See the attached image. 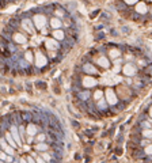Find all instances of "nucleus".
<instances>
[{"label": "nucleus", "mask_w": 152, "mask_h": 163, "mask_svg": "<svg viewBox=\"0 0 152 163\" xmlns=\"http://www.w3.org/2000/svg\"><path fill=\"white\" fill-rule=\"evenodd\" d=\"M33 22H34L35 27L37 29H44L45 25H46V16L45 15H34V19H33Z\"/></svg>", "instance_id": "1"}, {"label": "nucleus", "mask_w": 152, "mask_h": 163, "mask_svg": "<svg viewBox=\"0 0 152 163\" xmlns=\"http://www.w3.org/2000/svg\"><path fill=\"white\" fill-rule=\"evenodd\" d=\"M105 94H106V102L109 105H115V103H117V95H115V93L113 90L107 89Z\"/></svg>", "instance_id": "2"}, {"label": "nucleus", "mask_w": 152, "mask_h": 163, "mask_svg": "<svg viewBox=\"0 0 152 163\" xmlns=\"http://www.w3.org/2000/svg\"><path fill=\"white\" fill-rule=\"evenodd\" d=\"M45 46H46V49H49V50H54V49H58V44H57V41H56V38H48V40L45 41Z\"/></svg>", "instance_id": "3"}, {"label": "nucleus", "mask_w": 152, "mask_h": 163, "mask_svg": "<svg viewBox=\"0 0 152 163\" xmlns=\"http://www.w3.org/2000/svg\"><path fill=\"white\" fill-rule=\"evenodd\" d=\"M35 64H37V67H44L46 64V57H45V54L41 53V52H37V53H35Z\"/></svg>", "instance_id": "4"}, {"label": "nucleus", "mask_w": 152, "mask_h": 163, "mask_svg": "<svg viewBox=\"0 0 152 163\" xmlns=\"http://www.w3.org/2000/svg\"><path fill=\"white\" fill-rule=\"evenodd\" d=\"M122 71H124V75H126V76H133V75H136V67L132 64H126Z\"/></svg>", "instance_id": "5"}, {"label": "nucleus", "mask_w": 152, "mask_h": 163, "mask_svg": "<svg viewBox=\"0 0 152 163\" xmlns=\"http://www.w3.org/2000/svg\"><path fill=\"white\" fill-rule=\"evenodd\" d=\"M97 83H98V82L95 80L94 78H91V76H86L84 79H83V86L84 87H88V89H90V87L97 86Z\"/></svg>", "instance_id": "6"}, {"label": "nucleus", "mask_w": 152, "mask_h": 163, "mask_svg": "<svg viewBox=\"0 0 152 163\" xmlns=\"http://www.w3.org/2000/svg\"><path fill=\"white\" fill-rule=\"evenodd\" d=\"M10 132H11L12 137L15 139V141L18 143V145H21L22 140H21V136H19V132H18V129H16V126H11V128H10Z\"/></svg>", "instance_id": "7"}, {"label": "nucleus", "mask_w": 152, "mask_h": 163, "mask_svg": "<svg viewBox=\"0 0 152 163\" xmlns=\"http://www.w3.org/2000/svg\"><path fill=\"white\" fill-rule=\"evenodd\" d=\"M83 71H84L86 74H88V75H95V74H98V70H97V68H95L92 64H84Z\"/></svg>", "instance_id": "8"}, {"label": "nucleus", "mask_w": 152, "mask_h": 163, "mask_svg": "<svg viewBox=\"0 0 152 163\" xmlns=\"http://www.w3.org/2000/svg\"><path fill=\"white\" fill-rule=\"evenodd\" d=\"M136 11L138 14H145V12L148 11V7L145 3H137L136 4Z\"/></svg>", "instance_id": "9"}, {"label": "nucleus", "mask_w": 152, "mask_h": 163, "mask_svg": "<svg viewBox=\"0 0 152 163\" xmlns=\"http://www.w3.org/2000/svg\"><path fill=\"white\" fill-rule=\"evenodd\" d=\"M22 26L25 27V30H27L29 33H34V29H33L31 21H29V19H25V21L22 22Z\"/></svg>", "instance_id": "10"}, {"label": "nucleus", "mask_w": 152, "mask_h": 163, "mask_svg": "<svg viewBox=\"0 0 152 163\" xmlns=\"http://www.w3.org/2000/svg\"><path fill=\"white\" fill-rule=\"evenodd\" d=\"M97 63L101 65V67H103V68H107L109 65H110V61H109L106 57H99L97 60Z\"/></svg>", "instance_id": "11"}, {"label": "nucleus", "mask_w": 152, "mask_h": 163, "mask_svg": "<svg viewBox=\"0 0 152 163\" xmlns=\"http://www.w3.org/2000/svg\"><path fill=\"white\" fill-rule=\"evenodd\" d=\"M2 148L4 149V152H7L8 155H14V148L8 147V145H7V143H6L4 140H2Z\"/></svg>", "instance_id": "12"}, {"label": "nucleus", "mask_w": 152, "mask_h": 163, "mask_svg": "<svg viewBox=\"0 0 152 163\" xmlns=\"http://www.w3.org/2000/svg\"><path fill=\"white\" fill-rule=\"evenodd\" d=\"M61 25H62L61 21H60V19H57V18H53V19L50 21V26L54 29V30H58V29L61 27Z\"/></svg>", "instance_id": "13"}, {"label": "nucleus", "mask_w": 152, "mask_h": 163, "mask_svg": "<svg viewBox=\"0 0 152 163\" xmlns=\"http://www.w3.org/2000/svg\"><path fill=\"white\" fill-rule=\"evenodd\" d=\"M6 140H7V141H8V144L11 145L12 148H15V147L18 145V143L15 141V139L12 137V135H11V133H7V135H6Z\"/></svg>", "instance_id": "14"}, {"label": "nucleus", "mask_w": 152, "mask_h": 163, "mask_svg": "<svg viewBox=\"0 0 152 163\" xmlns=\"http://www.w3.org/2000/svg\"><path fill=\"white\" fill-rule=\"evenodd\" d=\"M14 40H15V42H18V44H25L26 37L23 34H21V33H16V34L14 35Z\"/></svg>", "instance_id": "15"}, {"label": "nucleus", "mask_w": 152, "mask_h": 163, "mask_svg": "<svg viewBox=\"0 0 152 163\" xmlns=\"http://www.w3.org/2000/svg\"><path fill=\"white\" fill-rule=\"evenodd\" d=\"M27 133L30 136H34L35 133H37V126H35L34 124H30V125L27 126Z\"/></svg>", "instance_id": "16"}, {"label": "nucleus", "mask_w": 152, "mask_h": 163, "mask_svg": "<svg viewBox=\"0 0 152 163\" xmlns=\"http://www.w3.org/2000/svg\"><path fill=\"white\" fill-rule=\"evenodd\" d=\"M53 37L56 38V40H64V33H62L60 29H58V30H54L53 31Z\"/></svg>", "instance_id": "17"}, {"label": "nucleus", "mask_w": 152, "mask_h": 163, "mask_svg": "<svg viewBox=\"0 0 152 163\" xmlns=\"http://www.w3.org/2000/svg\"><path fill=\"white\" fill-rule=\"evenodd\" d=\"M35 148H37L38 151H46V149H48V145L44 144V143H38V144L35 145Z\"/></svg>", "instance_id": "18"}, {"label": "nucleus", "mask_w": 152, "mask_h": 163, "mask_svg": "<svg viewBox=\"0 0 152 163\" xmlns=\"http://www.w3.org/2000/svg\"><path fill=\"white\" fill-rule=\"evenodd\" d=\"M25 57H26V60H27L29 63H31V61L34 60V57H33V53H31V52H26Z\"/></svg>", "instance_id": "19"}, {"label": "nucleus", "mask_w": 152, "mask_h": 163, "mask_svg": "<svg viewBox=\"0 0 152 163\" xmlns=\"http://www.w3.org/2000/svg\"><path fill=\"white\" fill-rule=\"evenodd\" d=\"M102 95H103V93H102L101 90H98V91H95V94H94V97H95V99L99 101V99H102Z\"/></svg>", "instance_id": "20"}, {"label": "nucleus", "mask_w": 152, "mask_h": 163, "mask_svg": "<svg viewBox=\"0 0 152 163\" xmlns=\"http://www.w3.org/2000/svg\"><path fill=\"white\" fill-rule=\"evenodd\" d=\"M143 136H145V137H148V139H151V137H152V129L144 130V132H143Z\"/></svg>", "instance_id": "21"}, {"label": "nucleus", "mask_w": 152, "mask_h": 163, "mask_svg": "<svg viewBox=\"0 0 152 163\" xmlns=\"http://www.w3.org/2000/svg\"><path fill=\"white\" fill-rule=\"evenodd\" d=\"M79 97H80L82 99H88V98H90V93H88V91H83Z\"/></svg>", "instance_id": "22"}, {"label": "nucleus", "mask_w": 152, "mask_h": 163, "mask_svg": "<svg viewBox=\"0 0 152 163\" xmlns=\"http://www.w3.org/2000/svg\"><path fill=\"white\" fill-rule=\"evenodd\" d=\"M98 106L101 107V109H106V103H105L103 99H99L98 101Z\"/></svg>", "instance_id": "23"}, {"label": "nucleus", "mask_w": 152, "mask_h": 163, "mask_svg": "<svg viewBox=\"0 0 152 163\" xmlns=\"http://www.w3.org/2000/svg\"><path fill=\"white\" fill-rule=\"evenodd\" d=\"M110 56H111V57L120 56V52H118V50H110Z\"/></svg>", "instance_id": "24"}, {"label": "nucleus", "mask_w": 152, "mask_h": 163, "mask_svg": "<svg viewBox=\"0 0 152 163\" xmlns=\"http://www.w3.org/2000/svg\"><path fill=\"white\" fill-rule=\"evenodd\" d=\"M45 137H46V136L44 135V133H41V135H38V136H37V140H38L39 143H41V141H44V140H45Z\"/></svg>", "instance_id": "25"}, {"label": "nucleus", "mask_w": 152, "mask_h": 163, "mask_svg": "<svg viewBox=\"0 0 152 163\" xmlns=\"http://www.w3.org/2000/svg\"><path fill=\"white\" fill-rule=\"evenodd\" d=\"M125 3H126V4H137L138 3V0H125Z\"/></svg>", "instance_id": "26"}, {"label": "nucleus", "mask_w": 152, "mask_h": 163, "mask_svg": "<svg viewBox=\"0 0 152 163\" xmlns=\"http://www.w3.org/2000/svg\"><path fill=\"white\" fill-rule=\"evenodd\" d=\"M145 152H147L148 155H152V144H151V145H148L147 148H145Z\"/></svg>", "instance_id": "27"}, {"label": "nucleus", "mask_w": 152, "mask_h": 163, "mask_svg": "<svg viewBox=\"0 0 152 163\" xmlns=\"http://www.w3.org/2000/svg\"><path fill=\"white\" fill-rule=\"evenodd\" d=\"M0 158H2V161H7V158H8L7 152H2V155H0Z\"/></svg>", "instance_id": "28"}, {"label": "nucleus", "mask_w": 152, "mask_h": 163, "mask_svg": "<svg viewBox=\"0 0 152 163\" xmlns=\"http://www.w3.org/2000/svg\"><path fill=\"white\" fill-rule=\"evenodd\" d=\"M42 158H45L46 162H52V158H50V156H49L48 154H42Z\"/></svg>", "instance_id": "29"}, {"label": "nucleus", "mask_w": 152, "mask_h": 163, "mask_svg": "<svg viewBox=\"0 0 152 163\" xmlns=\"http://www.w3.org/2000/svg\"><path fill=\"white\" fill-rule=\"evenodd\" d=\"M37 163H46V162L42 159V156H38V158H37Z\"/></svg>", "instance_id": "30"}, {"label": "nucleus", "mask_w": 152, "mask_h": 163, "mask_svg": "<svg viewBox=\"0 0 152 163\" xmlns=\"http://www.w3.org/2000/svg\"><path fill=\"white\" fill-rule=\"evenodd\" d=\"M12 161H14V158H12V155H8V158H7V161H6V162H7V163H11Z\"/></svg>", "instance_id": "31"}, {"label": "nucleus", "mask_w": 152, "mask_h": 163, "mask_svg": "<svg viewBox=\"0 0 152 163\" xmlns=\"http://www.w3.org/2000/svg\"><path fill=\"white\" fill-rule=\"evenodd\" d=\"M27 162H29V163H35V162H34V159H33V158H30V156H29V158H27Z\"/></svg>", "instance_id": "32"}, {"label": "nucleus", "mask_w": 152, "mask_h": 163, "mask_svg": "<svg viewBox=\"0 0 152 163\" xmlns=\"http://www.w3.org/2000/svg\"><path fill=\"white\" fill-rule=\"evenodd\" d=\"M21 163H27V162H26V161H25V159H23V158H22V159H21Z\"/></svg>", "instance_id": "33"}, {"label": "nucleus", "mask_w": 152, "mask_h": 163, "mask_svg": "<svg viewBox=\"0 0 152 163\" xmlns=\"http://www.w3.org/2000/svg\"><path fill=\"white\" fill-rule=\"evenodd\" d=\"M150 114H151V117H152V107H151V109H150Z\"/></svg>", "instance_id": "34"}, {"label": "nucleus", "mask_w": 152, "mask_h": 163, "mask_svg": "<svg viewBox=\"0 0 152 163\" xmlns=\"http://www.w3.org/2000/svg\"><path fill=\"white\" fill-rule=\"evenodd\" d=\"M151 12H152V8H151Z\"/></svg>", "instance_id": "35"}]
</instances>
